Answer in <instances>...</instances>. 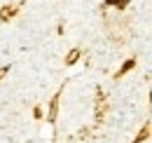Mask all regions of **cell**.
<instances>
[{
	"instance_id": "6da1fadb",
	"label": "cell",
	"mask_w": 152,
	"mask_h": 143,
	"mask_svg": "<svg viewBox=\"0 0 152 143\" xmlns=\"http://www.w3.org/2000/svg\"><path fill=\"white\" fill-rule=\"evenodd\" d=\"M133 66H136V59H129V61H126V63H124V66H122V68H119V71H117V75H115V77H117V80H119V77H122V75H124V73H129V71H131Z\"/></svg>"
},
{
	"instance_id": "277c9868",
	"label": "cell",
	"mask_w": 152,
	"mask_h": 143,
	"mask_svg": "<svg viewBox=\"0 0 152 143\" xmlns=\"http://www.w3.org/2000/svg\"><path fill=\"white\" fill-rule=\"evenodd\" d=\"M129 2H131V0H115V5H113V7H119V10H124V7L129 5Z\"/></svg>"
},
{
	"instance_id": "7a4b0ae2",
	"label": "cell",
	"mask_w": 152,
	"mask_h": 143,
	"mask_svg": "<svg viewBox=\"0 0 152 143\" xmlns=\"http://www.w3.org/2000/svg\"><path fill=\"white\" fill-rule=\"evenodd\" d=\"M148 134H150V127L145 125V127H143V131H140V134H138V136L133 139V143H140V141H145V139H148Z\"/></svg>"
},
{
	"instance_id": "5b68a950",
	"label": "cell",
	"mask_w": 152,
	"mask_h": 143,
	"mask_svg": "<svg viewBox=\"0 0 152 143\" xmlns=\"http://www.w3.org/2000/svg\"><path fill=\"white\" fill-rule=\"evenodd\" d=\"M103 5H105V7H113V5H115V0H103Z\"/></svg>"
},
{
	"instance_id": "3957f363",
	"label": "cell",
	"mask_w": 152,
	"mask_h": 143,
	"mask_svg": "<svg viewBox=\"0 0 152 143\" xmlns=\"http://www.w3.org/2000/svg\"><path fill=\"white\" fill-rule=\"evenodd\" d=\"M77 56H80V49H73V52L68 54V59H66V63H68V66H73V63H75V59Z\"/></svg>"
}]
</instances>
